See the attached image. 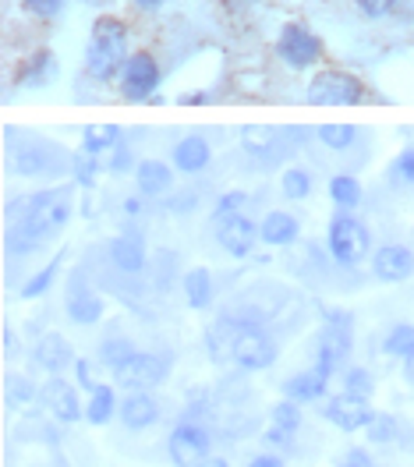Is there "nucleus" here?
Masks as SVG:
<instances>
[{
  "instance_id": "28",
  "label": "nucleus",
  "mask_w": 414,
  "mask_h": 467,
  "mask_svg": "<svg viewBox=\"0 0 414 467\" xmlns=\"http://www.w3.org/2000/svg\"><path fill=\"white\" fill-rule=\"evenodd\" d=\"M64 259H67V255H64V252H57V255L43 265V269H36L29 280L22 284V291H18V294H22V301H36V297H43V294L50 291V287L57 284V273L64 269Z\"/></svg>"
},
{
  "instance_id": "50",
  "label": "nucleus",
  "mask_w": 414,
  "mask_h": 467,
  "mask_svg": "<svg viewBox=\"0 0 414 467\" xmlns=\"http://www.w3.org/2000/svg\"><path fill=\"white\" fill-rule=\"evenodd\" d=\"M206 99H209L206 92H188V96H181L184 107H199V103H206Z\"/></svg>"
},
{
  "instance_id": "19",
  "label": "nucleus",
  "mask_w": 414,
  "mask_h": 467,
  "mask_svg": "<svg viewBox=\"0 0 414 467\" xmlns=\"http://www.w3.org/2000/svg\"><path fill=\"white\" fill-rule=\"evenodd\" d=\"M131 177H135L139 195H146V199H163L174 192V167L163 160H139Z\"/></svg>"
},
{
  "instance_id": "49",
  "label": "nucleus",
  "mask_w": 414,
  "mask_h": 467,
  "mask_svg": "<svg viewBox=\"0 0 414 467\" xmlns=\"http://www.w3.org/2000/svg\"><path fill=\"white\" fill-rule=\"evenodd\" d=\"M139 11H146V15H152V11H160L163 7V0H131Z\"/></svg>"
},
{
  "instance_id": "9",
  "label": "nucleus",
  "mask_w": 414,
  "mask_h": 467,
  "mask_svg": "<svg viewBox=\"0 0 414 467\" xmlns=\"http://www.w3.org/2000/svg\"><path fill=\"white\" fill-rule=\"evenodd\" d=\"M160 82H163V67H160V60L152 57L149 50H135V54L128 57V64H124V71H120V78H118L120 99H128V103H152Z\"/></svg>"
},
{
  "instance_id": "23",
  "label": "nucleus",
  "mask_w": 414,
  "mask_h": 467,
  "mask_svg": "<svg viewBox=\"0 0 414 467\" xmlns=\"http://www.w3.org/2000/svg\"><path fill=\"white\" fill-rule=\"evenodd\" d=\"M259 234H263V244L269 248H287L301 237V220L287 209H269L259 223Z\"/></svg>"
},
{
  "instance_id": "33",
  "label": "nucleus",
  "mask_w": 414,
  "mask_h": 467,
  "mask_svg": "<svg viewBox=\"0 0 414 467\" xmlns=\"http://www.w3.org/2000/svg\"><path fill=\"white\" fill-rule=\"evenodd\" d=\"M340 393H347V397H357V400H372L376 397V376L368 372V368H347L344 372V382H340Z\"/></svg>"
},
{
  "instance_id": "34",
  "label": "nucleus",
  "mask_w": 414,
  "mask_h": 467,
  "mask_svg": "<svg viewBox=\"0 0 414 467\" xmlns=\"http://www.w3.org/2000/svg\"><path fill=\"white\" fill-rule=\"evenodd\" d=\"M319 142L333 152H347L357 142L355 124H319Z\"/></svg>"
},
{
  "instance_id": "2",
  "label": "nucleus",
  "mask_w": 414,
  "mask_h": 467,
  "mask_svg": "<svg viewBox=\"0 0 414 467\" xmlns=\"http://www.w3.org/2000/svg\"><path fill=\"white\" fill-rule=\"evenodd\" d=\"M71 213H75V188L71 184L47 188V192H36L32 199H26L22 220H15V227L26 234L36 248H43L67 227Z\"/></svg>"
},
{
  "instance_id": "51",
  "label": "nucleus",
  "mask_w": 414,
  "mask_h": 467,
  "mask_svg": "<svg viewBox=\"0 0 414 467\" xmlns=\"http://www.w3.org/2000/svg\"><path fill=\"white\" fill-rule=\"evenodd\" d=\"M202 467H231V461H227V457H209Z\"/></svg>"
},
{
  "instance_id": "38",
  "label": "nucleus",
  "mask_w": 414,
  "mask_h": 467,
  "mask_svg": "<svg viewBox=\"0 0 414 467\" xmlns=\"http://www.w3.org/2000/svg\"><path fill=\"white\" fill-rule=\"evenodd\" d=\"M252 202L248 199V192H241V188H231V192H223L216 205H212V220H227V216H237V213H244V205Z\"/></svg>"
},
{
  "instance_id": "44",
  "label": "nucleus",
  "mask_w": 414,
  "mask_h": 467,
  "mask_svg": "<svg viewBox=\"0 0 414 467\" xmlns=\"http://www.w3.org/2000/svg\"><path fill=\"white\" fill-rule=\"evenodd\" d=\"M365 432H368V439H376V442H386V439L397 436V421H393L389 414H379V418H376V421H372Z\"/></svg>"
},
{
  "instance_id": "48",
  "label": "nucleus",
  "mask_w": 414,
  "mask_h": 467,
  "mask_svg": "<svg viewBox=\"0 0 414 467\" xmlns=\"http://www.w3.org/2000/svg\"><path fill=\"white\" fill-rule=\"evenodd\" d=\"M347 461H351V464H361V467H372V457H368L365 450H351V453H347Z\"/></svg>"
},
{
  "instance_id": "27",
  "label": "nucleus",
  "mask_w": 414,
  "mask_h": 467,
  "mask_svg": "<svg viewBox=\"0 0 414 467\" xmlns=\"http://www.w3.org/2000/svg\"><path fill=\"white\" fill-rule=\"evenodd\" d=\"M120 146V128L118 124H86L82 131V152L89 156H110Z\"/></svg>"
},
{
  "instance_id": "24",
  "label": "nucleus",
  "mask_w": 414,
  "mask_h": 467,
  "mask_svg": "<svg viewBox=\"0 0 414 467\" xmlns=\"http://www.w3.org/2000/svg\"><path fill=\"white\" fill-rule=\"evenodd\" d=\"M326 393H329V376L319 372L316 365L308 372H297V376H291V379L284 382V397L301 404V408H308L316 400H326Z\"/></svg>"
},
{
  "instance_id": "40",
  "label": "nucleus",
  "mask_w": 414,
  "mask_h": 467,
  "mask_svg": "<svg viewBox=\"0 0 414 467\" xmlns=\"http://www.w3.org/2000/svg\"><path fill=\"white\" fill-rule=\"evenodd\" d=\"M135 152H131V146H124L120 142L110 156H107V174H114V177H128V174H135Z\"/></svg>"
},
{
  "instance_id": "21",
  "label": "nucleus",
  "mask_w": 414,
  "mask_h": 467,
  "mask_svg": "<svg viewBox=\"0 0 414 467\" xmlns=\"http://www.w3.org/2000/svg\"><path fill=\"white\" fill-rule=\"evenodd\" d=\"M171 163L178 174H202L209 163H212V146H209L202 135H184L174 152H171Z\"/></svg>"
},
{
  "instance_id": "25",
  "label": "nucleus",
  "mask_w": 414,
  "mask_h": 467,
  "mask_svg": "<svg viewBox=\"0 0 414 467\" xmlns=\"http://www.w3.org/2000/svg\"><path fill=\"white\" fill-rule=\"evenodd\" d=\"M181 291H184V305L191 312H206L216 297V284H212V273L206 265H191L184 276H181Z\"/></svg>"
},
{
  "instance_id": "31",
  "label": "nucleus",
  "mask_w": 414,
  "mask_h": 467,
  "mask_svg": "<svg viewBox=\"0 0 414 467\" xmlns=\"http://www.w3.org/2000/svg\"><path fill=\"white\" fill-rule=\"evenodd\" d=\"M383 354L386 358H400V361L414 358V326L411 322H397V326L386 333Z\"/></svg>"
},
{
  "instance_id": "11",
  "label": "nucleus",
  "mask_w": 414,
  "mask_h": 467,
  "mask_svg": "<svg viewBox=\"0 0 414 467\" xmlns=\"http://www.w3.org/2000/svg\"><path fill=\"white\" fill-rule=\"evenodd\" d=\"M167 453L174 467H202L212 453V436L195 421H181L167 436Z\"/></svg>"
},
{
  "instance_id": "17",
  "label": "nucleus",
  "mask_w": 414,
  "mask_h": 467,
  "mask_svg": "<svg viewBox=\"0 0 414 467\" xmlns=\"http://www.w3.org/2000/svg\"><path fill=\"white\" fill-rule=\"evenodd\" d=\"M64 308H67V319L75 322V326H96V322L107 316V301L92 291V287H86L82 280L71 284V291L64 297Z\"/></svg>"
},
{
  "instance_id": "42",
  "label": "nucleus",
  "mask_w": 414,
  "mask_h": 467,
  "mask_svg": "<svg viewBox=\"0 0 414 467\" xmlns=\"http://www.w3.org/2000/svg\"><path fill=\"white\" fill-rule=\"evenodd\" d=\"M355 4H357V11H361L365 18H372V22H376V18H386V15H393L400 0H355Z\"/></svg>"
},
{
  "instance_id": "12",
  "label": "nucleus",
  "mask_w": 414,
  "mask_h": 467,
  "mask_svg": "<svg viewBox=\"0 0 414 467\" xmlns=\"http://www.w3.org/2000/svg\"><path fill=\"white\" fill-rule=\"evenodd\" d=\"M39 397H43L47 410L57 418L60 425H78V421H86V400H82V386L60 379V376H50Z\"/></svg>"
},
{
  "instance_id": "46",
  "label": "nucleus",
  "mask_w": 414,
  "mask_h": 467,
  "mask_svg": "<svg viewBox=\"0 0 414 467\" xmlns=\"http://www.w3.org/2000/svg\"><path fill=\"white\" fill-rule=\"evenodd\" d=\"M146 213V195H128L124 199V216H142Z\"/></svg>"
},
{
  "instance_id": "13",
  "label": "nucleus",
  "mask_w": 414,
  "mask_h": 467,
  "mask_svg": "<svg viewBox=\"0 0 414 467\" xmlns=\"http://www.w3.org/2000/svg\"><path fill=\"white\" fill-rule=\"evenodd\" d=\"M326 421H333L340 432H365L379 414L372 408V400H357L347 393H336V397H326L323 404Z\"/></svg>"
},
{
  "instance_id": "52",
  "label": "nucleus",
  "mask_w": 414,
  "mask_h": 467,
  "mask_svg": "<svg viewBox=\"0 0 414 467\" xmlns=\"http://www.w3.org/2000/svg\"><path fill=\"white\" fill-rule=\"evenodd\" d=\"M82 4H89V7H96V11H107L114 0H82Z\"/></svg>"
},
{
  "instance_id": "29",
  "label": "nucleus",
  "mask_w": 414,
  "mask_h": 467,
  "mask_svg": "<svg viewBox=\"0 0 414 467\" xmlns=\"http://www.w3.org/2000/svg\"><path fill=\"white\" fill-rule=\"evenodd\" d=\"M329 202L344 213L361 205V181L355 174H333L329 177Z\"/></svg>"
},
{
  "instance_id": "18",
  "label": "nucleus",
  "mask_w": 414,
  "mask_h": 467,
  "mask_svg": "<svg viewBox=\"0 0 414 467\" xmlns=\"http://www.w3.org/2000/svg\"><path fill=\"white\" fill-rule=\"evenodd\" d=\"M118 418L128 432H146V429L156 425V418H160V404H156V397L149 389H135V393H128L120 400Z\"/></svg>"
},
{
  "instance_id": "20",
  "label": "nucleus",
  "mask_w": 414,
  "mask_h": 467,
  "mask_svg": "<svg viewBox=\"0 0 414 467\" xmlns=\"http://www.w3.org/2000/svg\"><path fill=\"white\" fill-rule=\"evenodd\" d=\"M32 361H36V368L57 376V372L75 365V350H71V344H67L60 333H43L39 344L32 348Z\"/></svg>"
},
{
  "instance_id": "26",
  "label": "nucleus",
  "mask_w": 414,
  "mask_h": 467,
  "mask_svg": "<svg viewBox=\"0 0 414 467\" xmlns=\"http://www.w3.org/2000/svg\"><path fill=\"white\" fill-rule=\"evenodd\" d=\"M118 410H120L118 386H107V382H99V386L92 389L89 397H86V421H89V425H96V429L110 425V421L118 418Z\"/></svg>"
},
{
  "instance_id": "43",
  "label": "nucleus",
  "mask_w": 414,
  "mask_h": 467,
  "mask_svg": "<svg viewBox=\"0 0 414 467\" xmlns=\"http://www.w3.org/2000/svg\"><path fill=\"white\" fill-rule=\"evenodd\" d=\"M71 372H75V382L82 386V393H92L99 382L92 376V361L89 358H75V365H71Z\"/></svg>"
},
{
  "instance_id": "53",
  "label": "nucleus",
  "mask_w": 414,
  "mask_h": 467,
  "mask_svg": "<svg viewBox=\"0 0 414 467\" xmlns=\"http://www.w3.org/2000/svg\"><path fill=\"white\" fill-rule=\"evenodd\" d=\"M340 467H361V464H351V461H344V464H340Z\"/></svg>"
},
{
  "instance_id": "8",
  "label": "nucleus",
  "mask_w": 414,
  "mask_h": 467,
  "mask_svg": "<svg viewBox=\"0 0 414 467\" xmlns=\"http://www.w3.org/2000/svg\"><path fill=\"white\" fill-rule=\"evenodd\" d=\"M351 344H355V322H351V312H333L326 319L323 333H319V348H316V368L326 372L333 379V372L347 361L351 354Z\"/></svg>"
},
{
  "instance_id": "41",
  "label": "nucleus",
  "mask_w": 414,
  "mask_h": 467,
  "mask_svg": "<svg viewBox=\"0 0 414 467\" xmlns=\"http://www.w3.org/2000/svg\"><path fill=\"white\" fill-rule=\"evenodd\" d=\"M22 7H26V15L39 18V22H54V18L64 15L67 0H22Z\"/></svg>"
},
{
  "instance_id": "36",
  "label": "nucleus",
  "mask_w": 414,
  "mask_h": 467,
  "mask_svg": "<svg viewBox=\"0 0 414 467\" xmlns=\"http://www.w3.org/2000/svg\"><path fill=\"white\" fill-rule=\"evenodd\" d=\"M32 400H36V386H32V379H26V376H11L7 386H4V404H7V410L26 408V404H32Z\"/></svg>"
},
{
  "instance_id": "5",
  "label": "nucleus",
  "mask_w": 414,
  "mask_h": 467,
  "mask_svg": "<svg viewBox=\"0 0 414 467\" xmlns=\"http://www.w3.org/2000/svg\"><path fill=\"white\" fill-rule=\"evenodd\" d=\"M71 160L57 142H26V146H7V163L15 177H54L71 171Z\"/></svg>"
},
{
  "instance_id": "6",
  "label": "nucleus",
  "mask_w": 414,
  "mask_h": 467,
  "mask_svg": "<svg viewBox=\"0 0 414 467\" xmlns=\"http://www.w3.org/2000/svg\"><path fill=\"white\" fill-rule=\"evenodd\" d=\"M280 358V344L269 337L263 326H241L234 329V340H231V361H234L241 372H266L276 365Z\"/></svg>"
},
{
  "instance_id": "4",
  "label": "nucleus",
  "mask_w": 414,
  "mask_h": 467,
  "mask_svg": "<svg viewBox=\"0 0 414 467\" xmlns=\"http://www.w3.org/2000/svg\"><path fill=\"white\" fill-rule=\"evenodd\" d=\"M308 107H357L365 103V82L344 67H323L305 88Z\"/></svg>"
},
{
  "instance_id": "39",
  "label": "nucleus",
  "mask_w": 414,
  "mask_h": 467,
  "mask_svg": "<svg viewBox=\"0 0 414 467\" xmlns=\"http://www.w3.org/2000/svg\"><path fill=\"white\" fill-rule=\"evenodd\" d=\"M386 174H389V181H397V184H414V146L400 149Z\"/></svg>"
},
{
  "instance_id": "15",
  "label": "nucleus",
  "mask_w": 414,
  "mask_h": 467,
  "mask_svg": "<svg viewBox=\"0 0 414 467\" xmlns=\"http://www.w3.org/2000/svg\"><path fill=\"white\" fill-rule=\"evenodd\" d=\"M372 276L383 280V284H404L414 276V248L400 244V241H389V244H379L372 252Z\"/></svg>"
},
{
  "instance_id": "14",
  "label": "nucleus",
  "mask_w": 414,
  "mask_h": 467,
  "mask_svg": "<svg viewBox=\"0 0 414 467\" xmlns=\"http://www.w3.org/2000/svg\"><path fill=\"white\" fill-rule=\"evenodd\" d=\"M216 241H220V248L227 255L248 259L255 252V244L263 241V234H259V223L252 216L237 213V216H227V220H216Z\"/></svg>"
},
{
  "instance_id": "16",
  "label": "nucleus",
  "mask_w": 414,
  "mask_h": 467,
  "mask_svg": "<svg viewBox=\"0 0 414 467\" xmlns=\"http://www.w3.org/2000/svg\"><path fill=\"white\" fill-rule=\"evenodd\" d=\"M107 255H110V265H114L118 273H128V276H139V273H146V265H149L146 237H142L139 231H124V234H118V237L110 241Z\"/></svg>"
},
{
  "instance_id": "7",
  "label": "nucleus",
  "mask_w": 414,
  "mask_h": 467,
  "mask_svg": "<svg viewBox=\"0 0 414 467\" xmlns=\"http://www.w3.org/2000/svg\"><path fill=\"white\" fill-rule=\"evenodd\" d=\"M276 57L287 71H312L323 60V39L305 22H287L276 36Z\"/></svg>"
},
{
  "instance_id": "30",
  "label": "nucleus",
  "mask_w": 414,
  "mask_h": 467,
  "mask_svg": "<svg viewBox=\"0 0 414 467\" xmlns=\"http://www.w3.org/2000/svg\"><path fill=\"white\" fill-rule=\"evenodd\" d=\"M312 188H316V177L308 167H287L280 174V192H284L287 202H305L312 195Z\"/></svg>"
},
{
  "instance_id": "45",
  "label": "nucleus",
  "mask_w": 414,
  "mask_h": 467,
  "mask_svg": "<svg viewBox=\"0 0 414 467\" xmlns=\"http://www.w3.org/2000/svg\"><path fill=\"white\" fill-rule=\"evenodd\" d=\"M244 467H287V461L280 453H255Z\"/></svg>"
},
{
  "instance_id": "37",
  "label": "nucleus",
  "mask_w": 414,
  "mask_h": 467,
  "mask_svg": "<svg viewBox=\"0 0 414 467\" xmlns=\"http://www.w3.org/2000/svg\"><path fill=\"white\" fill-rule=\"evenodd\" d=\"M131 354H135V344L124 340V337H114V340H103V344H99V361H103L110 372L118 368L120 361H128Z\"/></svg>"
},
{
  "instance_id": "10",
  "label": "nucleus",
  "mask_w": 414,
  "mask_h": 467,
  "mask_svg": "<svg viewBox=\"0 0 414 467\" xmlns=\"http://www.w3.org/2000/svg\"><path fill=\"white\" fill-rule=\"evenodd\" d=\"M167 368H171L167 358L135 350L128 361H120L118 368H114V386L128 389V393H135V389H156L160 382H167V376H171Z\"/></svg>"
},
{
  "instance_id": "3",
  "label": "nucleus",
  "mask_w": 414,
  "mask_h": 467,
  "mask_svg": "<svg viewBox=\"0 0 414 467\" xmlns=\"http://www.w3.org/2000/svg\"><path fill=\"white\" fill-rule=\"evenodd\" d=\"M326 248H329L333 263L344 265V269L368 263L372 252H376L372 248V231L357 220L355 213H344V209H336V216L326 227Z\"/></svg>"
},
{
  "instance_id": "32",
  "label": "nucleus",
  "mask_w": 414,
  "mask_h": 467,
  "mask_svg": "<svg viewBox=\"0 0 414 467\" xmlns=\"http://www.w3.org/2000/svg\"><path fill=\"white\" fill-rule=\"evenodd\" d=\"M269 421H273V429H280V432H287V436H297L301 432V425H305V414H301V404L295 400H276L273 408H269Z\"/></svg>"
},
{
  "instance_id": "47",
  "label": "nucleus",
  "mask_w": 414,
  "mask_h": 467,
  "mask_svg": "<svg viewBox=\"0 0 414 467\" xmlns=\"http://www.w3.org/2000/svg\"><path fill=\"white\" fill-rule=\"evenodd\" d=\"M15 348H18V333L7 326V329H4V354H15Z\"/></svg>"
},
{
  "instance_id": "35",
  "label": "nucleus",
  "mask_w": 414,
  "mask_h": 467,
  "mask_svg": "<svg viewBox=\"0 0 414 467\" xmlns=\"http://www.w3.org/2000/svg\"><path fill=\"white\" fill-rule=\"evenodd\" d=\"M99 171H103V167H99V156H89V152H82V149L75 152V160H71V181H75L78 188H86V192L96 188Z\"/></svg>"
},
{
  "instance_id": "1",
  "label": "nucleus",
  "mask_w": 414,
  "mask_h": 467,
  "mask_svg": "<svg viewBox=\"0 0 414 467\" xmlns=\"http://www.w3.org/2000/svg\"><path fill=\"white\" fill-rule=\"evenodd\" d=\"M131 57L128 50V26L118 15H99L92 22L89 43H86V75L99 86L118 82L124 64Z\"/></svg>"
},
{
  "instance_id": "22",
  "label": "nucleus",
  "mask_w": 414,
  "mask_h": 467,
  "mask_svg": "<svg viewBox=\"0 0 414 467\" xmlns=\"http://www.w3.org/2000/svg\"><path fill=\"white\" fill-rule=\"evenodd\" d=\"M57 75H60L57 54H54V50H36L32 57H26L18 64L15 82L22 88H43V86H50Z\"/></svg>"
}]
</instances>
